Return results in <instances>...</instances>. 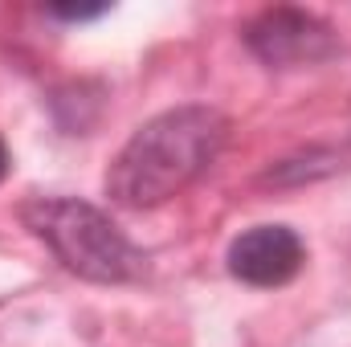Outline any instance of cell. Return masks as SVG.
Wrapping results in <instances>:
<instances>
[{"label":"cell","mask_w":351,"mask_h":347,"mask_svg":"<svg viewBox=\"0 0 351 347\" xmlns=\"http://www.w3.org/2000/svg\"><path fill=\"white\" fill-rule=\"evenodd\" d=\"M229 123L213 106H176L143 123L106 172V192L127 208H156L180 196L221 156Z\"/></svg>","instance_id":"obj_1"},{"label":"cell","mask_w":351,"mask_h":347,"mask_svg":"<svg viewBox=\"0 0 351 347\" xmlns=\"http://www.w3.org/2000/svg\"><path fill=\"white\" fill-rule=\"evenodd\" d=\"M33 237H41L66 270L86 282H131L147 270V258L127 241V233L86 200L41 196L21 208Z\"/></svg>","instance_id":"obj_2"},{"label":"cell","mask_w":351,"mask_h":347,"mask_svg":"<svg viewBox=\"0 0 351 347\" xmlns=\"http://www.w3.org/2000/svg\"><path fill=\"white\" fill-rule=\"evenodd\" d=\"M250 49L262 58L269 70H294V66H315L335 53V33L327 21L302 12V8H269L262 12L250 33Z\"/></svg>","instance_id":"obj_3"},{"label":"cell","mask_w":351,"mask_h":347,"mask_svg":"<svg viewBox=\"0 0 351 347\" xmlns=\"http://www.w3.org/2000/svg\"><path fill=\"white\" fill-rule=\"evenodd\" d=\"M8 176V147H4V139H0V180Z\"/></svg>","instance_id":"obj_6"},{"label":"cell","mask_w":351,"mask_h":347,"mask_svg":"<svg viewBox=\"0 0 351 347\" xmlns=\"http://www.w3.org/2000/svg\"><path fill=\"white\" fill-rule=\"evenodd\" d=\"M58 16H70V21H86V16H98V12H106V8H53Z\"/></svg>","instance_id":"obj_5"},{"label":"cell","mask_w":351,"mask_h":347,"mask_svg":"<svg viewBox=\"0 0 351 347\" xmlns=\"http://www.w3.org/2000/svg\"><path fill=\"white\" fill-rule=\"evenodd\" d=\"M306 261L302 237L286 225H254L229 246V274L245 286H286Z\"/></svg>","instance_id":"obj_4"}]
</instances>
